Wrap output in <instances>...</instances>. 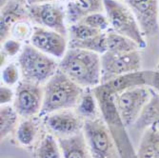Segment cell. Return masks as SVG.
<instances>
[{
    "mask_svg": "<svg viewBox=\"0 0 159 158\" xmlns=\"http://www.w3.org/2000/svg\"><path fill=\"white\" fill-rule=\"evenodd\" d=\"M103 0H75L66 5L67 25H73L80 22L83 18L96 12H103Z\"/></svg>",
    "mask_w": 159,
    "mask_h": 158,
    "instance_id": "obj_15",
    "label": "cell"
},
{
    "mask_svg": "<svg viewBox=\"0 0 159 158\" xmlns=\"http://www.w3.org/2000/svg\"><path fill=\"white\" fill-rule=\"evenodd\" d=\"M107 34V52H131L140 51V47L136 42L124 35L112 31L111 29L106 32Z\"/></svg>",
    "mask_w": 159,
    "mask_h": 158,
    "instance_id": "obj_20",
    "label": "cell"
},
{
    "mask_svg": "<svg viewBox=\"0 0 159 158\" xmlns=\"http://www.w3.org/2000/svg\"><path fill=\"white\" fill-rule=\"evenodd\" d=\"M103 2L111 27L110 29L136 42L141 50L145 49L147 47V42L129 7L124 2L116 0H103Z\"/></svg>",
    "mask_w": 159,
    "mask_h": 158,
    "instance_id": "obj_5",
    "label": "cell"
},
{
    "mask_svg": "<svg viewBox=\"0 0 159 158\" xmlns=\"http://www.w3.org/2000/svg\"><path fill=\"white\" fill-rule=\"evenodd\" d=\"M32 33L33 28H31L30 25L26 23V21H21L12 28L11 35H12L14 39H17L20 41L21 39L27 38L28 36L31 37Z\"/></svg>",
    "mask_w": 159,
    "mask_h": 158,
    "instance_id": "obj_30",
    "label": "cell"
},
{
    "mask_svg": "<svg viewBox=\"0 0 159 158\" xmlns=\"http://www.w3.org/2000/svg\"><path fill=\"white\" fill-rule=\"evenodd\" d=\"M28 18L27 5L19 2L8 0V2L1 6L0 13V40L3 43L10 38L12 28L21 21Z\"/></svg>",
    "mask_w": 159,
    "mask_h": 158,
    "instance_id": "obj_14",
    "label": "cell"
},
{
    "mask_svg": "<svg viewBox=\"0 0 159 158\" xmlns=\"http://www.w3.org/2000/svg\"><path fill=\"white\" fill-rule=\"evenodd\" d=\"M83 133L93 158H121L104 119L84 120Z\"/></svg>",
    "mask_w": 159,
    "mask_h": 158,
    "instance_id": "obj_6",
    "label": "cell"
},
{
    "mask_svg": "<svg viewBox=\"0 0 159 158\" xmlns=\"http://www.w3.org/2000/svg\"><path fill=\"white\" fill-rule=\"evenodd\" d=\"M69 48L73 49H81L96 52L100 55L104 54L107 49V34L106 32L101 33L93 37L80 40V41H73L69 40Z\"/></svg>",
    "mask_w": 159,
    "mask_h": 158,
    "instance_id": "obj_21",
    "label": "cell"
},
{
    "mask_svg": "<svg viewBox=\"0 0 159 158\" xmlns=\"http://www.w3.org/2000/svg\"><path fill=\"white\" fill-rule=\"evenodd\" d=\"M21 71L18 67V65L11 63L3 67L2 73H1V78L3 83L6 86H14L17 85L20 81Z\"/></svg>",
    "mask_w": 159,
    "mask_h": 158,
    "instance_id": "obj_28",
    "label": "cell"
},
{
    "mask_svg": "<svg viewBox=\"0 0 159 158\" xmlns=\"http://www.w3.org/2000/svg\"><path fill=\"white\" fill-rule=\"evenodd\" d=\"M58 70L83 89H94L102 84L101 55L93 52L68 48Z\"/></svg>",
    "mask_w": 159,
    "mask_h": 158,
    "instance_id": "obj_1",
    "label": "cell"
},
{
    "mask_svg": "<svg viewBox=\"0 0 159 158\" xmlns=\"http://www.w3.org/2000/svg\"><path fill=\"white\" fill-rule=\"evenodd\" d=\"M116 1H120V2H122V1H124V0H116Z\"/></svg>",
    "mask_w": 159,
    "mask_h": 158,
    "instance_id": "obj_35",
    "label": "cell"
},
{
    "mask_svg": "<svg viewBox=\"0 0 159 158\" xmlns=\"http://www.w3.org/2000/svg\"><path fill=\"white\" fill-rule=\"evenodd\" d=\"M45 122L50 130L59 137H67L82 132L84 125L78 114L69 110L47 114Z\"/></svg>",
    "mask_w": 159,
    "mask_h": 158,
    "instance_id": "obj_13",
    "label": "cell"
},
{
    "mask_svg": "<svg viewBox=\"0 0 159 158\" xmlns=\"http://www.w3.org/2000/svg\"><path fill=\"white\" fill-rule=\"evenodd\" d=\"M151 70H140L137 73L125 74L114 78L109 82L103 83L105 87L114 95L127 89L137 86H149Z\"/></svg>",
    "mask_w": 159,
    "mask_h": 158,
    "instance_id": "obj_18",
    "label": "cell"
},
{
    "mask_svg": "<svg viewBox=\"0 0 159 158\" xmlns=\"http://www.w3.org/2000/svg\"><path fill=\"white\" fill-rule=\"evenodd\" d=\"M102 84L114 78L142 70L140 51L131 52H106L101 55Z\"/></svg>",
    "mask_w": 159,
    "mask_h": 158,
    "instance_id": "obj_8",
    "label": "cell"
},
{
    "mask_svg": "<svg viewBox=\"0 0 159 158\" xmlns=\"http://www.w3.org/2000/svg\"><path fill=\"white\" fill-rule=\"evenodd\" d=\"M75 109L76 113L85 120L97 118V110L99 106L93 89H86Z\"/></svg>",
    "mask_w": 159,
    "mask_h": 158,
    "instance_id": "obj_22",
    "label": "cell"
},
{
    "mask_svg": "<svg viewBox=\"0 0 159 158\" xmlns=\"http://www.w3.org/2000/svg\"><path fill=\"white\" fill-rule=\"evenodd\" d=\"M56 0H27L26 5L27 6H33V5H39V4H45L50 2H55Z\"/></svg>",
    "mask_w": 159,
    "mask_h": 158,
    "instance_id": "obj_32",
    "label": "cell"
},
{
    "mask_svg": "<svg viewBox=\"0 0 159 158\" xmlns=\"http://www.w3.org/2000/svg\"><path fill=\"white\" fill-rule=\"evenodd\" d=\"M37 158H63L58 140L52 134H46L41 140L36 151Z\"/></svg>",
    "mask_w": 159,
    "mask_h": 158,
    "instance_id": "obj_24",
    "label": "cell"
},
{
    "mask_svg": "<svg viewBox=\"0 0 159 158\" xmlns=\"http://www.w3.org/2000/svg\"><path fill=\"white\" fill-rule=\"evenodd\" d=\"M136 155L137 158H159V130L152 127L144 131Z\"/></svg>",
    "mask_w": 159,
    "mask_h": 158,
    "instance_id": "obj_19",
    "label": "cell"
},
{
    "mask_svg": "<svg viewBox=\"0 0 159 158\" xmlns=\"http://www.w3.org/2000/svg\"><path fill=\"white\" fill-rule=\"evenodd\" d=\"M30 44L40 52L58 59L62 58L69 48L66 36L39 26L33 27Z\"/></svg>",
    "mask_w": 159,
    "mask_h": 158,
    "instance_id": "obj_12",
    "label": "cell"
},
{
    "mask_svg": "<svg viewBox=\"0 0 159 158\" xmlns=\"http://www.w3.org/2000/svg\"><path fill=\"white\" fill-rule=\"evenodd\" d=\"M18 113L13 106H1L0 110V139L5 140L16 128L18 121Z\"/></svg>",
    "mask_w": 159,
    "mask_h": 158,
    "instance_id": "obj_23",
    "label": "cell"
},
{
    "mask_svg": "<svg viewBox=\"0 0 159 158\" xmlns=\"http://www.w3.org/2000/svg\"><path fill=\"white\" fill-rule=\"evenodd\" d=\"M156 128L159 130V93L151 88V97L143 109L139 118L133 126V129L141 133L148 128Z\"/></svg>",
    "mask_w": 159,
    "mask_h": 158,
    "instance_id": "obj_17",
    "label": "cell"
},
{
    "mask_svg": "<svg viewBox=\"0 0 159 158\" xmlns=\"http://www.w3.org/2000/svg\"><path fill=\"white\" fill-rule=\"evenodd\" d=\"M63 158H93L83 131L74 135L57 138Z\"/></svg>",
    "mask_w": 159,
    "mask_h": 158,
    "instance_id": "obj_16",
    "label": "cell"
},
{
    "mask_svg": "<svg viewBox=\"0 0 159 158\" xmlns=\"http://www.w3.org/2000/svg\"><path fill=\"white\" fill-rule=\"evenodd\" d=\"M13 1H16V2H19V3H21V4L26 5V1H27V0H13Z\"/></svg>",
    "mask_w": 159,
    "mask_h": 158,
    "instance_id": "obj_33",
    "label": "cell"
},
{
    "mask_svg": "<svg viewBox=\"0 0 159 158\" xmlns=\"http://www.w3.org/2000/svg\"><path fill=\"white\" fill-rule=\"evenodd\" d=\"M44 92L41 85L20 80L16 85L13 108L19 116L31 118L41 112Z\"/></svg>",
    "mask_w": 159,
    "mask_h": 158,
    "instance_id": "obj_10",
    "label": "cell"
},
{
    "mask_svg": "<svg viewBox=\"0 0 159 158\" xmlns=\"http://www.w3.org/2000/svg\"><path fill=\"white\" fill-rule=\"evenodd\" d=\"M80 22L100 32H107L110 29V23L107 18V16L103 14V12L90 14V16L83 18Z\"/></svg>",
    "mask_w": 159,
    "mask_h": 158,
    "instance_id": "obj_27",
    "label": "cell"
},
{
    "mask_svg": "<svg viewBox=\"0 0 159 158\" xmlns=\"http://www.w3.org/2000/svg\"><path fill=\"white\" fill-rule=\"evenodd\" d=\"M134 16L144 37L159 33V0H124Z\"/></svg>",
    "mask_w": 159,
    "mask_h": 158,
    "instance_id": "obj_11",
    "label": "cell"
},
{
    "mask_svg": "<svg viewBox=\"0 0 159 158\" xmlns=\"http://www.w3.org/2000/svg\"><path fill=\"white\" fill-rule=\"evenodd\" d=\"M151 88L137 86L127 89L114 95V104L126 128L133 127L149 102Z\"/></svg>",
    "mask_w": 159,
    "mask_h": 158,
    "instance_id": "obj_7",
    "label": "cell"
},
{
    "mask_svg": "<svg viewBox=\"0 0 159 158\" xmlns=\"http://www.w3.org/2000/svg\"><path fill=\"white\" fill-rule=\"evenodd\" d=\"M43 106L40 114L75 109L78 105L85 89L75 83L60 70L43 86Z\"/></svg>",
    "mask_w": 159,
    "mask_h": 158,
    "instance_id": "obj_2",
    "label": "cell"
},
{
    "mask_svg": "<svg viewBox=\"0 0 159 158\" xmlns=\"http://www.w3.org/2000/svg\"><path fill=\"white\" fill-rule=\"evenodd\" d=\"M101 33L98 30L87 26L81 22L70 25L68 27V36L69 40H73V41H80V40H85L91 37H93Z\"/></svg>",
    "mask_w": 159,
    "mask_h": 158,
    "instance_id": "obj_26",
    "label": "cell"
},
{
    "mask_svg": "<svg viewBox=\"0 0 159 158\" xmlns=\"http://www.w3.org/2000/svg\"><path fill=\"white\" fill-rule=\"evenodd\" d=\"M97 99L99 110L103 115L111 136L116 144L121 158H137L136 151L133 148V144L128 133L126 126L123 124L116 107L114 104V94L111 93L104 85L101 84L93 89Z\"/></svg>",
    "mask_w": 159,
    "mask_h": 158,
    "instance_id": "obj_3",
    "label": "cell"
},
{
    "mask_svg": "<svg viewBox=\"0 0 159 158\" xmlns=\"http://www.w3.org/2000/svg\"><path fill=\"white\" fill-rule=\"evenodd\" d=\"M27 11L29 20L34 23L35 26L49 29L68 37L66 7L64 8L60 3L50 2L27 6Z\"/></svg>",
    "mask_w": 159,
    "mask_h": 158,
    "instance_id": "obj_9",
    "label": "cell"
},
{
    "mask_svg": "<svg viewBox=\"0 0 159 158\" xmlns=\"http://www.w3.org/2000/svg\"><path fill=\"white\" fill-rule=\"evenodd\" d=\"M37 127L31 119H25L19 123L16 129V139L24 147L31 146L35 140Z\"/></svg>",
    "mask_w": 159,
    "mask_h": 158,
    "instance_id": "obj_25",
    "label": "cell"
},
{
    "mask_svg": "<svg viewBox=\"0 0 159 158\" xmlns=\"http://www.w3.org/2000/svg\"><path fill=\"white\" fill-rule=\"evenodd\" d=\"M158 69H159V65H158Z\"/></svg>",
    "mask_w": 159,
    "mask_h": 158,
    "instance_id": "obj_36",
    "label": "cell"
},
{
    "mask_svg": "<svg viewBox=\"0 0 159 158\" xmlns=\"http://www.w3.org/2000/svg\"><path fill=\"white\" fill-rule=\"evenodd\" d=\"M14 96H16V92H13L10 86H1V89H0V104L1 106L9 105L11 102H13Z\"/></svg>",
    "mask_w": 159,
    "mask_h": 158,
    "instance_id": "obj_31",
    "label": "cell"
},
{
    "mask_svg": "<svg viewBox=\"0 0 159 158\" xmlns=\"http://www.w3.org/2000/svg\"><path fill=\"white\" fill-rule=\"evenodd\" d=\"M22 48L21 42L14 38H8L1 43V52H3L7 57H13L19 54Z\"/></svg>",
    "mask_w": 159,
    "mask_h": 158,
    "instance_id": "obj_29",
    "label": "cell"
},
{
    "mask_svg": "<svg viewBox=\"0 0 159 158\" xmlns=\"http://www.w3.org/2000/svg\"><path fill=\"white\" fill-rule=\"evenodd\" d=\"M62 1H65V2L69 3V2H73V1H75V0H62Z\"/></svg>",
    "mask_w": 159,
    "mask_h": 158,
    "instance_id": "obj_34",
    "label": "cell"
},
{
    "mask_svg": "<svg viewBox=\"0 0 159 158\" xmlns=\"http://www.w3.org/2000/svg\"><path fill=\"white\" fill-rule=\"evenodd\" d=\"M55 58L40 52L31 44L22 48L18 54L17 65L23 80L44 86L58 71Z\"/></svg>",
    "mask_w": 159,
    "mask_h": 158,
    "instance_id": "obj_4",
    "label": "cell"
}]
</instances>
